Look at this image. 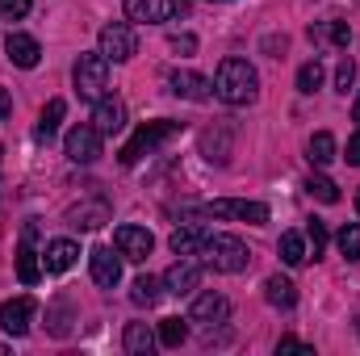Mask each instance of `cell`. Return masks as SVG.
<instances>
[{
	"label": "cell",
	"mask_w": 360,
	"mask_h": 356,
	"mask_svg": "<svg viewBox=\"0 0 360 356\" xmlns=\"http://www.w3.org/2000/svg\"><path fill=\"white\" fill-rule=\"evenodd\" d=\"M201 256H205V268H214V272H243L252 265V252L239 235H210Z\"/></svg>",
	"instance_id": "3"
},
{
	"label": "cell",
	"mask_w": 360,
	"mask_h": 356,
	"mask_svg": "<svg viewBox=\"0 0 360 356\" xmlns=\"http://www.w3.org/2000/svg\"><path fill=\"white\" fill-rule=\"evenodd\" d=\"M310 38L314 42H331V46H348L352 30H348V21H319V25H310Z\"/></svg>",
	"instance_id": "25"
},
{
	"label": "cell",
	"mask_w": 360,
	"mask_h": 356,
	"mask_svg": "<svg viewBox=\"0 0 360 356\" xmlns=\"http://www.w3.org/2000/svg\"><path fill=\"white\" fill-rule=\"evenodd\" d=\"M92 126L101 130V139H113L126 130V101L122 96H101L92 109Z\"/></svg>",
	"instance_id": "9"
},
{
	"label": "cell",
	"mask_w": 360,
	"mask_h": 356,
	"mask_svg": "<svg viewBox=\"0 0 360 356\" xmlns=\"http://www.w3.org/2000/svg\"><path fill=\"white\" fill-rule=\"evenodd\" d=\"M30 13V0H0V17L4 21H21Z\"/></svg>",
	"instance_id": "34"
},
{
	"label": "cell",
	"mask_w": 360,
	"mask_h": 356,
	"mask_svg": "<svg viewBox=\"0 0 360 356\" xmlns=\"http://www.w3.org/2000/svg\"><path fill=\"white\" fill-rule=\"evenodd\" d=\"M184 340H188L184 319H164V323H160V344H164V348H180Z\"/></svg>",
	"instance_id": "29"
},
{
	"label": "cell",
	"mask_w": 360,
	"mask_h": 356,
	"mask_svg": "<svg viewBox=\"0 0 360 356\" xmlns=\"http://www.w3.org/2000/svg\"><path fill=\"white\" fill-rule=\"evenodd\" d=\"M201 285V265L193 260V256H180L176 265L164 272V293H176V298H184V293H193Z\"/></svg>",
	"instance_id": "11"
},
{
	"label": "cell",
	"mask_w": 360,
	"mask_h": 356,
	"mask_svg": "<svg viewBox=\"0 0 360 356\" xmlns=\"http://www.w3.org/2000/svg\"><path fill=\"white\" fill-rule=\"evenodd\" d=\"M72 80H76V92H80L84 101H101L105 89H109V59H105L101 51L80 55L76 68H72Z\"/></svg>",
	"instance_id": "4"
},
{
	"label": "cell",
	"mask_w": 360,
	"mask_h": 356,
	"mask_svg": "<svg viewBox=\"0 0 360 356\" xmlns=\"http://www.w3.org/2000/svg\"><path fill=\"white\" fill-rule=\"evenodd\" d=\"M205 239H210V231L205 227H197V222H188V227H180V231H172V252L176 256H197L201 248H205Z\"/></svg>",
	"instance_id": "20"
},
{
	"label": "cell",
	"mask_w": 360,
	"mask_h": 356,
	"mask_svg": "<svg viewBox=\"0 0 360 356\" xmlns=\"http://www.w3.org/2000/svg\"><path fill=\"white\" fill-rule=\"evenodd\" d=\"M113 243H117L122 260H134V265L155 252V235H151L147 227H134V222H122V227L113 231Z\"/></svg>",
	"instance_id": "7"
},
{
	"label": "cell",
	"mask_w": 360,
	"mask_h": 356,
	"mask_svg": "<svg viewBox=\"0 0 360 356\" xmlns=\"http://www.w3.org/2000/svg\"><path fill=\"white\" fill-rule=\"evenodd\" d=\"M63 113H68V101H46V109H42V117H38V130H34V139L38 143H51L55 139V130H59V122H63Z\"/></svg>",
	"instance_id": "23"
},
{
	"label": "cell",
	"mask_w": 360,
	"mask_h": 356,
	"mask_svg": "<svg viewBox=\"0 0 360 356\" xmlns=\"http://www.w3.org/2000/svg\"><path fill=\"white\" fill-rule=\"evenodd\" d=\"M356 214H360V193H356Z\"/></svg>",
	"instance_id": "40"
},
{
	"label": "cell",
	"mask_w": 360,
	"mask_h": 356,
	"mask_svg": "<svg viewBox=\"0 0 360 356\" xmlns=\"http://www.w3.org/2000/svg\"><path fill=\"white\" fill-rule=\"evenodd\" d=\"M352 117L360 122V92H356V105H352Z\"/></svg>",
	"instance_id": "39"
},
{
	"label": "cell",
	"mask_w": 360,
	"mask_h": 356,
	"mask_svg": "<svg viewBox=\"0 0 360 356\" xmlns=\"http://www.w3.org/2000/svg\"><path fill=\"white\" fill-rule=\"evenodd\" d=\"M231 319V302L222 298V293H197V302H193V323H226Z\"/></svg>",
	"instance_id": "16"
},
{
	"label": "cell",
	"mask_w": 360,
	"mask_h": 356,
	"mask_svg": "<svg viewBox=\"0 0 360 356\" xmlns=\"http://www.w3.org/2000/svg\"><path fill=\"white\" fill-rule=\"evenodd\" d=\"M276 252H281V260H285L289 268H297V265H306V260H310L306 235H297V231H285V235H281V243H276Z\"/></svg>",
	"instance_id": "24"
},
{
	"label": "cell",
	"mask_w": 360,
	"mask_h": 356,
	"mask_svg": "<svg viewBox=\"0 0 360 356\" xmlns=\"http://www.w3.org/2000/svg\"><path fill=\"white\" fill-rule=\"evenodd\" d=\"M352 84H356V63H352V59H340V68H335V89L348 96Z\"/></svg>",
	"instance_id": "33"
},
{
	"label": "cell",
	"mask_w": 360,
	"mask_h": 356,
	"mask_svg": "<svg viewBox=\"0 0 360 356\" xmlns=\"http://www.w3.org/2000/svg\"><path fill=\"white\" fill-rule=\"evenodd\" d=\"M340 252H344V260H360V222H348L344 231H340Z\"/></svg>",
	"instance_id": "30"
},
{
	"label": "cell",
	"mask_w": 360,
	"mask_h": 356,
	"mask_svg": "<svg viewBox=\"0 0 360 356\" xmlns=\"http://www.w3.org/2000/svg\"><path fill=\"white\" fill-rule=\"evenodd\" d=\"M276 352H314V348H310V344H302V340H293V336H285V340H281V344H276Z\"/></svg>",
	"instance_id": "36"
},
{
	"label": "cell",
	"mask_w": 360,
	"mask_h": 356,
	"mask_svg": "<svg viewBox=\"0 0 360 356\" xmlns=\"http://www.w3.org/2000/svg\"><path fill=\"white\" fill-rule=\"evenodd\" d=\"M134 51H139L134 25L113 21V25H105V30H101V55H105L109 63H126V59H134Z\"/></svg>",
	"instance_id": "5"
},
{
	"label": "cell",
	"mask_w": 360,
	"mask_h": 356,
	"mask_svg": "<svg viewBox=\"0 0 360 356\" xmlns=\"http://www.w3.org/2000/svg\"><path fill=\"white\" fill-rule=\"evenodd\" d=\"M306 243H310V256L319 260L323 248H327V222H323V218H310V222H306Z\"/></svg>",
	"instance_id": "32"
},
{
	"label": "cell",
	"mask_w": 360,
	"mask_h": 356,
	"mask_svg": "<svg viewBox=\"0 0 360 356\" xmlns=\"http://www.w3.org/2000/svg\"><path fill=\"white\" fill-rule=\"evenodd\" d=\"M122 344H126V352L130 356H151L155 352V344H160V336H155L147 323H130L126 336H122Z\"/></svg>",
	"instance_id": "22"
},
{
	"label": "cell",
	"mask_w": 360,
	"mask_h": 356,
	"mask_svg": "<svg viewBox=\"0 0 360 356\" xmlns=\"http://www.w3.org/2000/svg\"><path fill=\"white\" fill-rule=\"evenodd\" d=\"M13 113V96H8V89H0V122Z\"/></svg>",
	"instance_id": "38"
},
{
	"label": "cell",
	"mask_w": 360,
	"mask_h": 356,
	"mask_svg": "<svg viewBox=\"0 0 360 356\" xmlns=\"http://www.w3.org/2000/svg\"><path fill=\"white\" fill-rule=\"evenodd\" d=\"M356 331H360V319H356Z\"/></svg>",
	"instance_id": "42"
},
{
	"label": "cell",
	"mask_w": 360,
	"mask_h": 356,
	"mask_svg": "<svg viewBox=\"0 0 360 356\" xmlns=\"http://www.w3.org/2000/svg\"><path fill=\"white\" fill-rule=\"evenodd\" d=\"M63 151H68L72 164H96V155H101V130H96L92 122L72 126L68 139H63Z\"/></svg>",
	"instance_id": "6"
},
{
	"label": "cell",
	"mask_w": 360,
	"mask_h": 356,
	"mask_svg": "<svg viewBox=\"0 0 360 356\" xmlns=\"http://www.w3.org/2000/svg\"><path fill=\"white\" fill-rule=\"evenodd\" d=\"M34 310H38V302L34 298H8V302H0V327L8 331V336H25L30 331V323H34Z\"/></svg>",
	"instance_id": "10"
},
{
	"label": "cell",
	"mask_w": 360,
	"mask_h": 356,
	"mask_svg": "<svg viewBox=\"0 0 360 356\" xmlns=\"http://www.w3.org/2000/svg\"><path fill=\"white\" fill-rule=\"evenodd\" d=\"M264 298H269V306H276V310H293V306H297V289H293V281L281 276V272H272L269 281H264Z\"/></svg>",
	"instance_id": "21"
},
{
	"label": "cell",
	"mask_w": 360,
	"mask_h": 356,
	"mask_svg": "<svg viewBox=\"0 0 360 356\" xmlns=\"http://www.w3.org/2000/svg\"><path fill=\"white\" fill-rule=\"evenodd\" d=\"M306 193H310V197H319V201H327V205H335V201H340L335 180H327V177H310V180H306Z\"/></svg>",
	"instance_id": "31"
},
{
	"label": "cell",
	"mask_w": 360,
	"mask_h": 356,
	"mask_svg": "<svg viewBox=\"0 0 360 356\" xmlns=\"http://www.w3.org/2000/svg\"><path fill=\"white\" fill-rule=\"evenodd\" d=\"M306 151H310V164H314V168H327V164L335 160V134H331V130H319Z\"/></svg>",
	"instance_id": "26"
},
{
	"label": "cell",
	"mask_w": 360,
	"mask_h": 356,
	"mask_svg": "<svg viewBox=\"0 0 360 356\" xmlns=\"http://www.w3.org/2000/svg\"><path fill=\"white\" fill-rule=\"evenodd\" d=\"M256 92H260V76H256V68L248 59L231 55V59L218 63V76H214V96L218 101H226V105L239 109V105H252Z\"/></svg>",
	"instance_id": "1"
},
{
	"label": "cell",
	"mask_w": 360,
	"mask_h": 356,
	"mask_svg": "<svg viewBox=\"0 0 360 356\" xmlns=\"http://www.w3.org/2000/svg\"><path fill=\"white\" fill-rule=\"evenodd\" d=\"M168 84H172V92L184 96V101H210V96H214V84H210L205 76L188 72V68H176V72L168 76Z\"/></svg>",
	"instance_id": "13"
},
{
	"label": "cell",
	"mask_w": 360,
	"mask_h": 356,
	"mask_svg": "<svg viewBox=\"0 0 360 356\" xmlns=\"http://www.w3.org/2000/svg\"><path fill=\"white\" fill-rule=\"evenodd\" d=\"M323 89V63H319V59H310V63H302V68H297V92H306V96H310V92H319Z\"/></svg>",
	"instance_id": "28"
},
{
	"label": "cell",
	"mask_w": 360,
	"mask_h": 356,
	"mask_svg": "<svg viewBox=\"0 0 360 356\" xmlns=\"http://www.w3.org/2000/svg\"><path fill=\"white\" fill-rule=\"evenodd\" d=\"M168 46H172L176 55H193V51H197V38H193V34H176Z\"/></svg>",
	"instance_id": "35"
},
{
	"label": "cell",
	"mask_w": 360,
	"mask_h": 356,
	"mask_svg": "<svg viewBox=\"0 0 360 356\" xmlns=\"http://www.w3.org/2000/svg\"><path fill=\"white\" fill-rule=\"evenodd\" d=\"M160 285H164V281H155V276H139V281H134V289H130L134 306H155V302H160V293H164Z\"/></svg>",
	"instance_id": "27"
},
{
	"label": "cell",
	"mask_w": 360,
	"mask_h": 356,
	"mask_svg": "<svg viewBox=\"0 0 360 356\" xmlns=\"http://www.w3.org/2000/svg\"><path fill=\"white\" fill-rule=\"evenodd\" d=\"M344 160H348L352 168H360V130L352 134V139H348V151H344Z\"/></svg>",
	"instance_id": "37"
},
{
	"label": "cell",
	"mask_w": 360,
	"mask_h": 356,
	"mask_svg": "<svg viewBox=\"0 0 360 356\" xmlns=\"http://www.w3.org/2000/svg\"><path fill=\"white\" fill-rule=\"evenodd\" d=\"M17 276H21V285H38V276H42L38 252H34V222L25 227V235H21V248H17Z\"/></svg>",
	"instance_id": "17"
},
{
	"label": "cell",
	"mask_w": 360,
	"mask_h": 356,
	"mask_svg": "<svg viewBox=\"0 0 360 356\" xmlns=\"http://www.w3.org/2000/svg\"><path fill=\"white\" fill-rule=\"evenodd\" d=\"M210 4H226V0H210Z\"/></svg>",
	"instance_id": "41"
},
{
	"label": "cell",
	"mask_w": 360,
	"mask_h": 356,
	"mask_svg": "<svg viewBox=\"0 0 360 356\" xmlns=\"http://www.w3.org/2000/svg\"><path fill=\"white\" fill-rule=\"evenodd\" d=\"M89 268H92V281H96L101 289H113V285L122 281V252L113 256V248H92Z\"/></svg>",
	"instance_id": "12"
},
{
	"label": "cell",
	"mask_w": 360,
	"mask_h": 356,
	"mask_svg": "<svg viewBox=\"0 0 360 356\" xmlns=\"http://www.w3.org/2000/svg\"><path fill=\"white\" fill-rule=\"evenodd\" d=\"M76 256H80V248H76L72 239H55V243H46V252H42V268H46V272H68V268L76 265Z\"/></svg>",
	"instance_id": "19"
},
{
	"label": "cell",
	"mask_w": 360,
	"mask_h": 356,
	"mask_svg": "<svg viewBox=\"0 0 360 356\" xmlns=\"http://www.w3.org/2000/svg\"><path fill=\"white\" fill-rule=\"evenodd\" d=\"M4 55H8V63H17V68H38V59H42V46H38V38H30V34H8L4 38Z\"/></svg>",
	"instance_id": "14"
},
{
	"label": "cell",
	"mask_w": 360,
	"mask_h": 356,
	"mask_svg": "<svg viewBox=\"0 0 360 356\" xmlns=\"http://www.w3.org/2000/svg\"><path fill=\"white\" fill-rule=\"evenodd\" d=\"M205 214H214V218H239V222H252V227L269 222V205H264V201H239V197L210 201V205H205Z\"/></svg>",
	"instance_id": "8"
},
{
	"label": "cell",
	"mask_w": 360,
	"mask_h": 356,
	"mask_svg": "<svg viewBox=\"0 0 360 356\" xmlns=\"http://www.w3.org/2000/svg\"><path fill=\"white\" fill-rule=\"evenodd\" d=\"M68 222L72 227H80V231H96V227H105L109 222V201H80V205H72L68 210Z\"/></svg>",
	"instance_id": "18"
},
{
	"label": "cell",
	"mask_w": 360,
	"mask_h": 356,
	"mask_svg": "<svg viewBox=\"0 0 360 356\" xmlns=\"http://www.w3.org/2000/svg\"><path fill=\"white\" fill-rule=\"evenodd\" d=\"M176 13V0H126V17L143 25H160Z\"/></svg>",
	"instance_id": "15"
},
{
	"label": "cell",
	"mask_w": 360,
	"mask_h": 356,
	"mask_svg": "<svg viewBox=\"0 0 360 356\" xmlns=\"http://www.w3.org/2000/svg\"><path fill=\"white\" fill-rule=\"evenodd\" d=\"M180 126H184V122H172V117H160V122L139 126V130H134V139L122 147V155H117V160H122L126 168H134L143 155H151V151H155V147H164L172 134H180Z\"/></svg>",
	"instance_id": "2"
}]
</instances>
